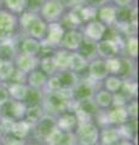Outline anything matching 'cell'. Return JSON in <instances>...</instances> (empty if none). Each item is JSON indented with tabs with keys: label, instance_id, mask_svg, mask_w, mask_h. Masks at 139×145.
<instances>
[{
	"label": "cell",
	"instance_id": "37",
	"mask_svg": "<svg viewBox=\"0 0 139 145\" xmlns=\"http://www.w3.org/2000/svg\"><path fill=\"white\" fill-rule=\"evenodd\" d=\"M44 88L46 89V93L47 92H56L57 89L61 88V82H59V79H58L57 74L52 75V76H48Z\"/></svg>",
	"mask_w": 139,
	"mask_h": 145
},
{
	"label": "cell",
	"instance_id": "40",
	"mask_svg": "<svg viewBox=\"0 0 139 145\" xmlns=\"http://www.w3.org/2000/svg\"><path fill=\"white\" fill-rule=\"evenodd\" d=\"M126 111L128 114V117H132V119H136L137 114H138V103L136 99H132L131 102H128L126 104Z\"/></svg>",
	"mask_w": 139,
	"mask_h": 145
},
{
	"label": "cell",
	"instance_id": "26",
	"mask_svg": "<svg viewBox=\"0 0 139 145\" xmlns=\"http://www.w3.org/2000/svg\"><path fill=\"white\" fill-rule=\"evenodd\" d=\"M123 48L126 52V56L131 59H136L138 57V39L136 35L126 36V40L123 41Z\"/></svg>",
	"mask_w": 139,
	"mask_h": 145
},
{
	"label": "cell",
	"instance_id": "32",
	"mask_svg": "<svg viewBox=\"0 0 139 145\" xmlns=\"http://www.w3.org/2000/svg\"><path fill=\"white\" fill-rule=\"evenodd\" d=\"M121 92L125 93L126 96L132 99L137 96V91H138V85L136 82V80L133 78L131 79H126V80H122V86H121Z\"/></svg>",
	"mask_w": 139,
	"mask_h": 145
},
{
	"label": "cell",
	"instance_id": "36",
	"mask_svg": "<svg viewBox=\"0 0 139 145\" xmlns=\"http://www.w3.org/2000/svg\"><path fill=\"white\" fill-rule=\"evenodd\" d=\"M45 1L46 0H25V11L32 12V13H38L39 15Z\"/></svg>",
	"mask_w": 139,
	"mask_h": 145
},
{
	"label": "cell",
	"instance_id": "13",
	"mask_svg": "<svg viewBox=\"0 0 139 145\" xmlns=\"http://www.w3.org/2000/svg\"><path fill=\"white\" fill-rule=\"evenodd\" d=\"M33 127H34V133L37 134V137L39 139H45L56 127V119L52 115L50 116L45 114L37 123L33 125Z\"/></svg>",
	"mask_w": 139,
	"mask_h": 145
},
{
	"label": "cell",
	"instance_id": "16",
	"mask_svg": "<svg viewBox=\"0 0 139 145\" xmlns=\"http://www.w3.org/2000/svg\"><path fill=\"white\" fill-rule=\"evenodd\" d=\"M47 78L38 68L33 71H30L27 74V78H25V84L29 88H33V89H42L45 87V84L47 81Z\"/></svg>",
	"mask_w": 139,
	"mask_h": 145
},
{
	"label": "cell",
	"instance_id": "34",
	"mask_svg": "<svg viewBox=\"0 0 139 145\" xmlns=\"http://www.w3.org/2000/svg\"><path fill=\"white\" fill-rule=\"evenodd\" d=\"M121 57H114V58H110V59H106L105 61V67H106V70H108V74L109 75H119L120 69H121Z\"/></svg>",
	"mask_w": 139,
	"mask_h": 145
},
{
	"label": "cell",
	"instance_id": "35",
	"mask_svg": "<svg viewBox=\"0 0 139 145\" xmlns=\"http://www.w3.org/2000/svg\"><path fill=\"white\" fill-rule=\"evenodd\" d=\"M62 135H63V132H62V131L56 126L55 128L51 131V133L48 134L44 140L46 142L47 145H57L58 143H59V140H61V138H62Z\"/></svg>",
	"mask_w": 139,
	"mask_h": 145
},
{
	"label": "cell",
	"instance_id": "43",
	"mask_svg": "<svg viewBox=\"0 0 139 145\" xmlns=\"http://www.w3.org/2000/svg\"><path fill=\"white\" fill-rule=\"evenodd\" d=\"M110 0H84V5H88L91 7H95V8H99L100 6L105 5L106 3H109Z\"/></svg>",
	"mask_w": 139,
	"mask_h": 145
},
{
	"label": "cell",
	"instance_id": "48",
	"mask_svg": "<svg viewBox=\"0 0 139 145\" xmlns=\"http://www.w3.org/2000/svg\"><path fill=\"white\" fill-rule=\"evenodd\" d=\"M95 145H97V144H95Z\"/></svg>",
	"mask_w": 139,
	"mask_h": 145
},
{
	"label": "cell",
	"instance_id": "51",
	"mask_svg": "<svg viewBox=\"0 0 139 145\" xmlns=\"http://www.w3.org/2000/svg\"><path fill=\"white\" fill-rule=\"evenodd\" d=\"M0 145H1V144H0Z\"/></svg>",
	"mask_w": 139,
	"mask_h": 145
},
{
	"label": "cell",
	"instance_id": "17",
	"mask_svg": "<svg viewBox=\"0 0 139 145\" xmlns=\"http://www.w3.org/2000/svg\"><path fill=\"white\" fill-rule=\"evenodd\" d=\"M18 53V50L13 39L0 40V61H11L13 62L15 57Z\"/></svg>",
	"mask_w": 139,
	"mask_h": 145
},
{
	"label": "cell",
	"instance_id": "41",
	"mask_svg": "<svg viewBox=\"0 0 139 145\" xmlns=\"http://www.w3.org/2000/svg\"><path fill=\"white\" fill-rule=\"evenodd\" d=\"M8 101H10V94H8L6 85H0V108Z\"/></svg>",
	"mask_w": 139,
	"mask_h": 145
},
{
	"label": "cell",
	"instance_id": "25",
	"mask_svg": "<svg viewBox=\"0 0 139 145\" xmlns=\"http://www.w3.org/2000/svg\"><path fill=\"white\" fill-rule=\"evenodd\" d=\"M92 99L96 105L100 109H108L113 105V93L108 92L104 88L96 91V93Z\"/></svg>",
	"mask_w": 139,
	"mask_h": 145
},
{
	"label": "cell",
	"instance_id": "6",
	"mask_svg": "<svg viewBox=\"0 0 139 145\" xmlns=\"http://www.w3.org/2000/svg\"><path fill=\"white\" fill-rule=\"evenodd\" d=\"M84 41V35L81 29H69L65 30L61 42V48L67 50L68 52H78Z\"/></svg>",
	"mask_w": 139,
	"mask_h": 145
},
{
	"label": "cell",
	"instance_id": "20",
	"mask_svg": "<svg viewBox=\"0 0 139 145\" xmlns=\"http://www.w3.org/2000/svg\"><path fill=\"white\" fill-rule=\"evenodd\" d=\"M33 125H30L28 121H25L24 119L22 120H17L13 122V125L11 127L10 134H12V137H15L17 139H22L27 138L30 133V129H32Z\"/></svg>",
	"mask_w": 139,
	"mask_h": 145
},
{
	"label": "cell",
	"instance_id": "44",
	"mask_svg": "<svg viewBox=\"0 0 139 145\" xmlns=\"http://www.w3.org/2000/svg\"><path fill=\"white\" fill-rule=\"evenodd\" d=\"M134 0H111V3L117 7V8H126V7H132Z\"/></svg>",
	"mask_w": 139,
	"mask_h": 145
},
{
	"label": "cell",
	"instance_id": "19",
	"mask_svg": "<svg viewBox=\"0 0 139 145\" xmlns=\"http://www.w3.org/2000/svg\"><path fill=\"white\" fill-rule=\"evenodd\" d=\"M87 65H88V62L79 52H70L69 62H68V70L79 75L85 69H87Z\"/></svg>",
	"mask_w": 139,
	"mask_h": 145
},
{
	"label": "cell",
	"instance_id": "42",
	"mask_svg": "<svg viewBox=\"0 0 139 145\" xmlns=\"http://www.w3.org/2000/svg\"><path fill=\"white\" fill-rule=\"evenodd\" d=\"M59 1L65 7V10H73V8L81 5L84 3V0H59Z\"/></svg>",
	"mask_w": 139,
	"mask_h": 145
},
{
	"label": "cell",
	"instance_id": "27",
	"mask_svg": "<svg viewBox=\"0 0 139 145\" xmlns=\"http://www.w3.org/2000/svg\"><path fill=\"white\" fill-rule=\"evenodd\" d=\"M45 115L44 106L42 105H33V106H27L24 120L28 121L30 125H35L37 122Z\"/></svg>",
	"mask_w": 139,
	"mask_h": 145
},
{
	"label": "cell",
	"instance_id": "14",
	"mask_svg": "<svg viewBox=\"0 0 139 145\" xmlns=\"http://www.w3.org/2000/svg\"><path fill=\"white\" fill-rule=\"evenodd\" d=\"M41 51V42L37 39H33L30 36H24L20 42V53L28 54V56L39 57Z\"/></svg>",
	"mask_w": 139,
	"mask_h": 145
},
{
	"label": "cell",
	"instance_id": "2",
	"mask_svg": "<svg viewBox=\"0 0 139 145\" xmlns=\"http://www.w3.org/2000/svg\"><path fill=\"white\" fill-rule=\"evenodd\" d=\"M74 134L80 145H95L97 144L98 138H99L98 127L93 122L78 125L76 126V132Z\"/></svg>",
	"mask_w": 139,
	"mask_h": 145
},
{
	"label": "cell",
	"instance_id": "11",
	"mask_svg": "<svg viewBox=\"0 0 139 145\" xmlns=\"http://www.w3.org/2000/svg\"><path fill=\"white\" fill-rule=\"evenodd\" d=\"M88 70V76L89 80L93 82H98V81H103L109 74H108L106 67H105V61L100 59V58H95L93 61L88 62L87 65Z\"/></svg>",
	"mask_w": 139,
	"mask_h": 145
},
{
	"label": "cell",
	"instance_id": "8",
	"mask_svg": "<svg viewBox=\"0 0 139 145\" xmlns=\"http://www.w3.org/2000/svg\"><path fill=\"white\" fill-rule=\"evenodd\" d=\"M3 110V112H0L1 116H6V117H11L12 120H22L24 119V114L27 110V105L23 102H18V101H8L6 104L0 108V111Z\"/></svg>",
	"mask_w": 139,
	"mask_h": 145
},
{
	"label": "cell",
	"instance_id": "3",
	"mask_svg": "<svg viewBox=\"0 0 139 145\" xmlns=\"http://www.w3.org/2000/svg\"><path fill=\"white\" fill-rule=\"evenodd\" d=\"M65 33V29L62 27L59 22H51L47 23V29H46V35L41 42L42 47H48V48H53L57 50L61 46L62 39Z\"/></svg>",
	"mask_w": 139,
	"mask_h": 145
},
{
	"label": "cell",
	"instance_id": "5",
	"mask_svg": "<svg viewBox=\"0 0 139 145\" xmlns=\"http://www.w3.org/2000/svg\"><path fill=\"white\" fill-rule=\"evenodd\" d=\"M81 31H82L84 38L86 40L97 44L98 41H100V40H103L105 38L108 28L98 20H93V21L87 22V23L84 25Z\"/></svg>",
	"mask_w": 139,
	"mask_h": 145
},
{
	"label": "cell",
	"instance_id": "12",
	"mask_svg": "<svg viewBox=\"0 0 139 145\" xmlns=\"http://www.w3.org/2000/svg\"><path fill=\"white\" fill-rule=\"evenodd\" d=\"M47 23L45 22L39 15L30 22V24L27 27V29L23 31L25 36H30L33 39H37L39 41H42L45 35H46Z\"/></svg>",
	"mask_w": 139,
	"mask_h": 145
},
{
	"label": "cell",
	"instance_id": "28",
	"mask_svg": "<svg viewBox=\"0 0 139 145\" xmlns=\"http://www.w3.org/2000/svg\"><path fill=\"white\" fill-rule=\"evenodd\" d=\"M69 54H70V52H68L67 50L61 48V47H58L55 51V53H53V58H55V62H56L58 71L68 69Z\"/></svg>",
	"mask_w": 139,
	"mask_h": 145
},
{
	"label": "cell",
	"instance_id": "18",
	"mask_svg": "<svg viewBox=\"0 0 139 145\" xmlns=\"http://www.w3.org/2000/svg\"><path fill=\"white\" fill-rule=\"evenodd\" d=\"M6 87L8 91V94H10V99L18 102L24 101L29 89V87L24 82H10L8 85H6Z\"/></svg>",
	"mask_w": 139,
	"mask_h": 145
},
{
	"label": "cell",
	"instance_id": "30",
	"mask_svg": "<svg viewBox=\"0 0 139 145\" xmlns=\"http://www.w3.org/2000/svg\"><path fill=\"white\" fill-rule=\"evenodd\" d=\"M1 1L5 5L4 8L16 16H20L22 12L25 11V0H1Z\"/></svg>",
	"mask_w": 139,
	"mask_h": 145
},
{
	"label": "cell",
	"instance_id": "9",
	"mask_svg": "<svg viewBox=\"0 0 139 145\" xmlns=\"http://www.w3.org/2000/svg\"><path fill=\"white\" fill-rule=\"evenodd\" d=\"M13 64H15L16 70L27 75L28 72L39 68V57L28 56V54H23L18 52L17 56L15 57V59H13Z\"/></svg>",
	"mask_w": 139,
	"mask_h": 145
},
{
	"label": "cell",
	"instance_id": "29",
	"mask_svg": "<svg viewBox=\"0 0 139 145\" xmlns=\"http://www.w3.org/2000/svg\"><path fill=\"white\" fill-rule=\"evenodd\" d=\"M15 71H16V68H15L13 62L11 61L0 62V81H4V82L11 81Z\"/></svg>",
	"mask_w": 139,
	"mask_h": 145
},
{
	"label": "cell",
	"instance_id": "38",
	"mask_svg": "<svg viewBox=\"0 0 139 145\" xmlns=\"http://www.w3.org/2000/svg\"><path fill=\"white\" fill-rule=\"evenodd\" d=\"M128 101L129 98L125 93L121 92V91L113 93V106H126Z\"/></svg>",
	"mask_w": 139,
	"mask_h": 145
},
{
	"label": "cell",
	"instance_id": "45",
	"mask_svg": "<svg viewBox=\"0 0 139 145\" xmlns=\"http://www.w3.org/2000/svg\"><path fill=\"white\" fill-rule=\"evenodd\" d=\"M5 145H25L24 144V140L22 139H17L15 137H7L5 140Z\"/></svg>",
	"mask_w": 139,
	"mask_h": 145
},
{
	"label": "cell",
	"instance_id": "49",
	"mask_svg": "<svg viewBox=\"0 0 139 145\" xmlns=\"http://www.w3.org/2000/svg\"><path fill=\"white\" fill-rule=\"evenodd\" d=\"M0 1H1V0H0Z\"/></svg>",
	"mask_w": 139,
	"mask_h": 145
},
{
	"label": "cell",
	"instance_id": "33",
	"mask_svg": "<svg viewBox=\"0 0 139 145\" xmlns=\"http://www.w3.org/2000/svg\"><path fill=\"white\" fill-rule=\"evenodd\" d=\"M41 101H42V93L40 89H33L29 88L28 93L24 98L23 103L27 106H33V105H41Z\"/></svg>",
	"mask_w": 139,
	"mask_h": 145
},
{
	"label": "cell",
	"instance_id": "24",
	"mask_svg": "<svg viewBox=\"0 0 139 145\" xmlns=\"http://www.w3.org/2000/svg\"><path fill=\"white\" fill-rule=\"evenodd\" d=\"M39 69L46 76H52L57 74L58 69H57L55 58H53V54L52 56L39 57Z\"/></svg>",
	"mask_w": 139,
	"mask_h": 145
},
{
	"label": "cell",
	"instance_id": "10",
	"mask_svg": "<svg viewBox=\"0 0 139 145\" xmlns=\"http://www.w3.org/2000/svg\"><path fill=\"white\" fill-rule=\"evenodd\" d=\"M116 7L113 3H106L105 5L97 8V20L102 22L106 28H113L116 23Z\"/></svg>",
	"mask_w": 139,
	"mask_h": 145
},
{
	"label": "cell",
	"instance_id": "46",
	"mask_svg": "<svg viewBox=\"0 0 139 145\" xmlns=\"http://www.w3.org/2000/svg\"><path fill=\"white\" fill-rule=\"evenodd\" d=\"M117 145H133L129 140H122V142H120Z\"/></svg>",
	"mask_w": 139,
	"mask_h": 145
},
{
	"label": "cell",
	"instance_id": "50",
	"mask_svg": "<svg viewBox=\"0 0 139 145\" xmlns=\"http://www.w3.org/2000/svg\"><path fill=\"white\" fill-rule=\"evenodd\" d=\"M0 62H1V61H0Z\"/></svg>",
	"mask_w": 139,
	"mask_h": 145
},
{
	"label": "cell",
	"instance_id": "1",
	"mask_svg": "<svg viewBox=\"0 0 139 145\" xmlns=\"http://www.w3.org/2000/svg\"><path fill=\"white\" fill-rule=\"evenodd\" d=\"M123 47V41H117L109 38H104L96 44V53L97 58H100L103 61L110 59V58L117 57L121 50Z\"/></svg>",
	"mask_w": 139,
	"mask_h": 145
},
{
	"label": "cell",
	"instance_id": "21",
	"mask_svg": "<svg viewBox=\"0 0 139 145\" xmlns=\"http://www.w3.org/2000/svg\"><path fill=\"white\" fill-rule=\"evenodd\" d=\"M106 119H108L109 123H114L117 126L127 122L128 114L126 111V108L125 106H114L110 111L106 112Z\"/></svg>",
	"mask_w": 139,
	"mask_h": 145
},
{
	"label": "cell",
	"instance_id": "7",
	"mask_svg": "<svg viewBox=\"0 0 139 145\" xmlns=\"http://www.w3.org/2000/svg\"><path fill=\"white\" fill-rule=\"evenodd\" d=\"M92 82L93 81L89 80L88 78L84 81L80 80L78 82V85L73 88V101L76 103H80V102H84V101L92 99L93 96H95V93H96L95 85Z\"/></svg>",
	"mask_w": 139,
	"mask_h": 145
},
{
	"label": "cell",
	"instance_id": "22",
	"mask_svg": "<svg viewBox=\"0 0 139 145\" xmlns=\"http://www.w3.org/2000/svg\"><path fill=\"white\" fill-rule=\"evenodd\" d=\"M57 76L59 79V82H61V87L63 88H70L73 89L78 82L80 81L79 79V75L75 74V72L70 71V70H61L57 72Z\"/></svg>",
	"mask_w": 139,
	"mask_h": 145
},
{
	"label": "cell",
	"instance_id": "39",
	"mask_svg": "<svg viewBox=\"0 0 139 145\" xmlns=\"http://www.w3.org/2000/svg\"><path fill=\"white\" fill-rule=\"evenodd\" d=\"M78 140L73 132H63V135L57 145H76Z\"/></svg>",
	"mask_w": 139,
	"mask_h": 145
},
{
	"label": "cell",
	"instance_id": "23",
	"mask_svg": "<svg viewBox=\"0 0 139 145\" xmlns=\"http://www.w3.org/2000/svg\"><path fill=\"white\" fill-rule=\"evenodd\" d=\"M102 145H117L121 142V135L117 128L105 127L100 133Z\"/></svg>",
	"mask_w": 139,
	"mask_h": 145
},
{
	"label": "cell",
	"instance_id": "4",
	"mask_svg": "<svg viewBox=\"0 0 139 145\" xmlns=\"http://www.w3.org/2000/svg\"><path fill=\"white\" fill-rule=\"evenodd\" d=\"M65 7L62 5L59 0H46L39 12V16L46 22V23H51V22H59L62 16L65 12Z\"/></svg>",
	"mask_w": 139,
	"mask_h": 145
},
{
	"label": "cell",
	"instance_id": "47",
	"mask_svg": "<svg viewBox=\"0 0 139 145\" xmlns=\"http://www.w3.org/2000/svg\"><path fill=\"white\" fill-rule=\"evenodd\" d=\"M3 134H4V131H3V127H1V123H0V138L3 137Z\"/></svg>",
	"mask_w": 139,
	"mask_h": 145
},
{
	"label": "cell",
	"instance_id": "31",
	"mask_svg": "<svg viewBox=\"0 0 139 145\" xmlns=\"http://www.w3.org/2000/svg\"><path fill=\"white\" fill-rule=\"evenodd\" d=\"M103 81H104V85H103L104 89H106L110 93L119 92L121 89V86H122V80L116 75H108Z\"/></svg>",
	"mask_w": 139,
	"mask_h": 145
},
{
	"label": "cell",
	"instance_id": "15",
	"mask_svg": "<svg viewBox=\"0 0 139 145\" xmlns=\"http://www.w3.org/2000/svg\"><path fill=\"white\" fill-rule=\"evenodd\" d=\"M56 126L62 132H71V131L78 126V121H76L74 111L70 112V110H68L65 112L59 114L56 119Z\"/></svg>",
	"mask_w": 139,
	"mask_h": 145
}]
</instances>
